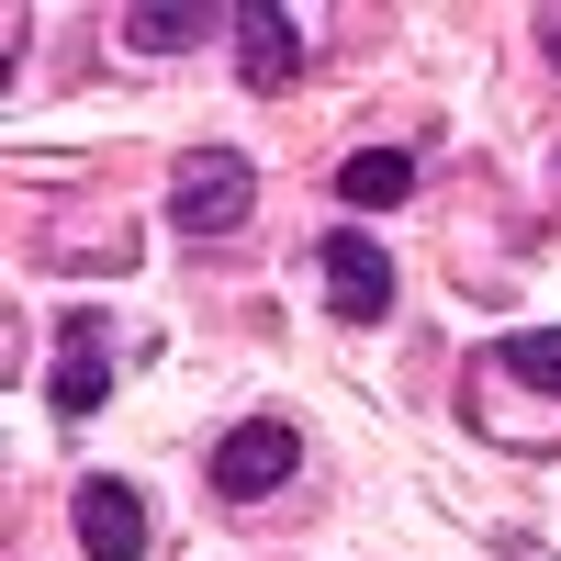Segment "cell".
<instances>
[{"instance_id":"obj_4","label":"cell","mask_w":561,"mask_h":561,"mask_svg":"<svg viewBox=\"0 0 561 561\" xmlns=\"http://www.w3.org/2000/svg\"><path fill=\"white\" fill-rule=\"evenodd\" d=\"M79 539H90V561H147V505H135V483L90 472L79 483Z\"/></svg>"},{"instance_id":"obj_10","label":"cell","mask_w":561,"mask_h":561,"mask_svg":"<svg viewBox=\"0 0 561 561\" xmlns=\"http://www.w3.org/2000/svg\"><path fill=\"white\" fill-rule=\"evenodd\" d=\"M539 45H550V68H561V12H550V23H539Z\"/></svg>"},{"instance_id":"obj_7","label":"cell","mask_w":561,"mask_h":561,"mask_svg":"<svg viewBox=\"0 0 561 561\" xmlns=\"http://www.w3.org/2000/svg\"><path fill=\"white\" fill-rule=\"evenodd\" d=\"M237 68L259 79V90H280L304 68V45H293V12H237Z\"/></svg>"},{"instance_id":"obj_1","label":"cell","mask_w":561,"mask_h":561,"mask_svg":"<svg viewBox=\"0 0 561 561\" xmlns=\"http://www.w3.org/2000/svg\"><path fill=\"white\" fill-rule=\"evenodd\" d=\"M169 225L180 237H225V225H248V158L237 147H192L169 180Z\"/></svg>"},{"instance_id":"obj_3","label":"cell","mask_w":561,"mask_h":561,"mask_svg":"<svg viewBox=\"0 0 561 561\" xmlns=\"http://www.w3.org/2000/svg\"><path fill=\"white\" fill-rule=\"evenodd\" d=\"M325 293H337V314H348V325L393 314V259L370 248L359 225H337V237H325Z\"/></svg>"},{"instance_id":"obj_9","label":"cell","mask_w":561,"mask_h":561,"mask_svg":"<svg viewBox=\"0 0 561 561\" xmlns=\"http://www.w3.org/2000/svg\"><path fill=\"white\" fill-rule=\"evenodd\" d=\"M192 23H203V12H180V0H169V12H124V45H147V57H158V45H180Z\"/></svg>"},{"instance_id":"obj_8","label":"cell","mask_w":561,"mask_h":561,"mask_svg":"<svg viewBox=\"0 0 561 561\" xmlns=\"http://www.w3.org/2000/svg\"><path fill=\"white\" fill-rule=\"evenodd\" d=\"M505 370H517L528 393H561V325H517V337H505Z\"/></svg>"},{"instance_id":"obj_6","label":"cell","mask_w":561,"mask_h":561,"mask_svg":"<svg viewBox=\"0 0 561 561\" xmlns=\"http://www.w3.org/2000/svg\"><path fill=\"white\" fill-rule=\"evenodd\" d=\"M404 192H415V158H404V147H359V158L337 169V203H348V214H393Z\"/></svg>"},{"instance_id":"obj_5","label":"cell","mask_w":561,"mask_h":561,"mask_svg":"<svg viewBox=\"0 0 561 561\" xmlns=\"http://www.w3.org/2000/svg\"><path fill=\"white\" fill-rule=\"evenodd\" d=\"M113 393V337L102 314H68V348H57V415H102Z\"/></svg>"},{"instance_id":"obj_2","label":"cell","mask_w":561,"mask_h":561,"mask_svg":"<svg viewBox=\"0 0 561 561\" xmlns=\"http://www.w3.org/2000/svg\"><path fill=\"white\" fill-rule=\"evenodd\" d=\"M293 472H304V438L280 427V415H248V427H225V438H214V494H225V505L280 494Z\"/></svg>"}]
</instances>
